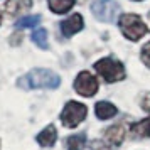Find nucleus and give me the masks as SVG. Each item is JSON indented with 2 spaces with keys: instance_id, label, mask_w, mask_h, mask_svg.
Masks as SVG:
<instances>
[{
  "instance_id": "f257e3e1",
  "label": "nucleus",
  "mask_w": 150,
  "mask_h": 150,
  "mask_svg": "<svg viewBox=\"0 0 150 150\" xmlns=\"http://www.w3.org/2000/svg\"><path fill=\"white\" fill-rule=\"evenodd\" d=\"M19 88L24 89H37V88H46V89H54L61 84V78L51 69L37 68L29 71L27 74H24L17 81Z\"/></svg>"
},
{
  "instance_id": "6e6552de",
  "label": "nucleus",
  "mask_w": 150,
  "mask_h": 150,
  "mask_svg": "<svg viewBox=\"0 0 150 150\" xmlns=\"http://www.w3.org/2000/svg\"><path fill=\"white\" fill-rule=\"evenodd\" d=\"M30 7H32V0H7L5 2V12L10 17H15L22 12H27Z\"/></svg>"
},
{
  "instance_id": "4468645a",
  "label": "nucleus",
  "mask_w": 150,
  "mask_h": 150,
  "mask_svg": "<svg viewBox=\"0 0 150 150\" xmlns=\"http://www.w3.org/2000/svg\"><path fill=\"white\" fill-rule=\"evenodd\" d=\"M32 41L37 47L41 49H47L49 44H47V30L46 29H35L32 32Z\"/></svg>"
},
{
  "instance_id": "9d476101",
  "label": "nucleus",
  "mask_w": 150,
  "mask_h": 150,
  "mask_svg": "<svg viewBox=\"0 0 150 150\" xmlns=\"http://www.w3.org/2000/svg\"><path fill=\"white\" fill-rule=\"evenodd\" d=\"M56 140H57V132H56L54 125H47V127L37 135V142L41 143L42 147H52L56 143Z\"/></svg>"
},
{
  "instance_id": "f3484780",
  "label": "nucleus",
  "mask_w": 150,
  "mask_h": 150,
  "mask_svg": "<svg viewBox=\"0 0 150 150\" xmlns=\"http://www.w3.org/2000/svg\"><path fill=\"white\" fill-rule=\"evenodd\" d=\"M91 150H116V149L111 147L110 143H106L105 140H93L91 142Z\"/></svg>"
},
{
  "instance_id": "39448f33",
  "label": "nucleus",
  "mask_w": 150,
  "mask_h": 150,
  "mask_svg": "<svg viewBox=\"0 0 150 150\" xmlns=\"http://www.w3.org/2000/svg\"><path fill=\"white\" fill-rule=\"evenodd\" d=\"M91 12L98 21L113 22L116 19V15L120 14V5L115 0H96L91 5Z\"/></svg>"
},
{
  "instance_id": "423d86ee",
  "label": "nucleus",
  "mask_w": 150,
  "mask_h": 150,
  "mask_svg": "<svg viewBox=\"0 0 150 150\" xmlns=\"http://www.w3.org/2000/svg\"><path fill=\"white\" fill-rule=\"evenodd\" d=\"M74 89L81 96L89 98V96H93L96 91H98V81H96V78L91 74V73H88V71H83V73H79V74L76 76V79H74Z\"/></svg>"
},
{
  "instance_id": "dca6fc26",
  "label": "nucleus",
  "mask_w": 150,
  "mask_h": 150,
  "mask_svg": "<svg viewBox=\"0 0 150 150\" xmlns=\"http://www.w3.org/2000/svg\"><path fill=\"white\" fill-rule=\"evenodd\" d=\"M41 22V15H25L15 22V27L17 29H27V27H34Z\"/></svg>"
},
{
  "instance_id": "f03ea898",
  "label": "nucleus",
  "mask_w": 150,
  "mask_h": 150,
  "mask_svg": "<svg viewBox=\"0 0 150 150\" xmlns=\"http://www.w3.org/2000/svg\"><path fill=\"white\" fill-rule=\"evenodd\" d=\"M120 29H122L123 35L127 39H130V41H138L149 30V27L143 24V21L138 15H132V14H122V17H120Z\"/></svg>"
},
{
  "instance_id": "0eeeda50",
  "label": "nucleus",
  "mask_w": 150,
  "mask_h": 150,
  "mask_svg": "<svg viewBox=\"0 0 150 150\" xmlns=\"http://www.w3.org/2000/svg\"><path fill=\"white\" fill-rule=\"evenodd\" d=\"M81 29H83V17L79 14H73L69 19L61 22V32H62V35H66V37L74 35L76 32H79Z\"/></svg>"
},
{
  "instance_id": "6ab92c4d",
  "label": "nucleus",
  "mask_w": 150,
  "mask_h": 150,
  "mask_svg": "<svg viewBox=\"0 0 150 150\" xmlns=\"http://www.w3.org/2000/svg\"><path fill=\"white\" fill-rule=\"evenodd\" d=\"M142 108L145 110V111H149V113H150V93L142 100Z\"/></svg>"
},
{
  "instance_id": "9b49d317",
  "label": "nucleus",
  "mask_w": 150,
  "mask_h": 150,
  "mask_svg": "<svg viewBox=\"0 0 150 150\" xmlns=\"http://www.w3.org/2000/svg\"><path fill=\"white\" fill-rule=\"evenodd\" d=\"M95 113L100 120H108V118L116 115V106H113L108 101H100V103H96Z\"/></svg>"
},
{
  "instance_id": "7ed1b4c3",
  "label": "nucleus",
  "mask_w": 150,
  "mask_h": 150,
  "mask_svg": "<svg viewBox=\"0 0 150 150\" xmlns=\"http://www.w3.org/2000/svg\"><path fill=\"white\" fill-rule=\"evenodd\" d=\"M96 73L101 76L106 83H115L125 78V68L122 62L115 61L111 57H103L95 64Z\"/></svg>"
},
{
  "instance_id": "f8f14e48",
  "label": "nucleus",
  "mask_w": 150,
  "mask_h": 150,
  "mask_svg": "<svg viewBox=\"0 0 150 150\" xmlns=\"http://www.w3.org/2000/svg\"><path fill=\"white\" fill-rule=\"evenodd\" d=\"M47 4H49V8L54 14H66L68 10L73 8L74 0H47Z\"/></svg>"
},
{
  "instance_id": "412c9836",
  "label": "nucleus",
  "mask_w": 150,
  "mask_h": 150,
  "mask_svg": "<svg viewBox=\"0 0 150 150\" xmlns=\"http://www.w3.org/2000/svg\"><path fill=\"white\" fill-rule=\"evenodd\" d=\"M0 22H2V14H0Z\"/></svg>"
},
{
  "instance_id": "1a4fd4ad",
  "label": "nucleus",
  "mask_w": 150,
  "mask_h": 150,
  "mask_svg": "<svg viewBox=\"0 0 150 150\" xmlns=\"http://www.w3.org/2000/svg\"><path fill=\"white\" fill-rule=\"evenodd\" d=\"M123 138H125V132H123V127H120V125H113L108 130H105V138L103 140L110 143L111 147H115V149H118V145L123 142Z\"/></svg>"
},
{
  "instance_id": "ddd939ff",
  "label": "nucleus",
  "mask_w": 150,
  "mask_h": 150,
  "mask_svg": "<svg viewBox=\"0 0 150 150\" xmlns=\"http://www.w3.org/2000/svg\"><path fill=\"white\" fill-rule=\"evenodd\" d=\"M86 143V135L79 133V135H73L66 138V149L68 150H83Z\"/></svg>"
},
{
  "instance_id": "aec40b11",
  "label": "nucleus",
  "mask_w": 150,
  "mask_h": 150,
  "mask_svg": "<svg viewBox=\"0 0 150 150\" xmlns=\"http://www.w3.org/2000/svg\"><path fill=\"white\" fill-rule=\"evenodd\" d=\"M21 39H22V35H21V34H14V35H12V41H10V44L17 46V44L21 42Z\"/></svg>"
},
{
  "instance_id": "2eb2a0df",
  "label": "nucleus",
  "mask_w": 150,
  "mask_h": 150,
  "mask_svg": "<svg viewBox=\"0 0 150 150\" xmlns=\"http://www.w3.org/2000/svg\"><path fill=\"white\" fill-rule=\"evenodd\" d=\"M132 132L137 137H150V118L132 125Z\"/></svg>"
},
{
  "instance_id": "a211bd4d",
  "label": "nucleus",
  "mask_w": 150,
  "mask_h": 150,
  "mask_svg": "<svg viewBox=\"0 0 150 150\" xmlns=\"http://www.w3.org/2000/svg\"><path fill=\"white\" fill-rule=\"evenodd\" d=\"M142 61H143L145 66L150 68V42H147V44L142 47Z\"/></svg>"
},
{
  "instance_id": "20e7f679",
  "label": "nucleus",
  "mask_w": 150,
  "mask_h": 150,
  "mask_svg": "<svg viewBox=\"0 0 150 150\" xmlns=\"http://www.w3.org/2000/svg\"><path fill=\"white\" fill-rule=\"evenodd\" d=\"M86 115H88V110L83 103L69 101L61 111V122L66 128H74L86 118Z\"/></svg>"
}]
</instances>
